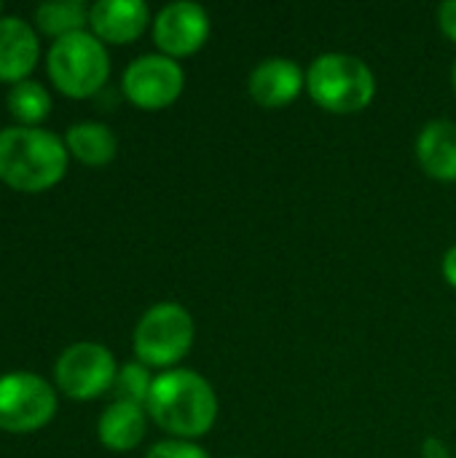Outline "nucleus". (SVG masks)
Listing matches in <instances>:
<instances>
[{"label":"nucleus","instance_id":"obj_3","mask_svg":"<svg viewBox=\"0 0 456 458\" xmlns=\"http://www.w3.org/2000/svg\"><path fill=\"white\" fill-rule=\"evenodd\" d=\"M306 91L328 113L349 115L374 102V70L355 54L328 51L306 67Z\"/></svg>","mask_w":456,"mask_h":458},{"label":"nucleus","instance_id":"obj_4","mask_svg":"<svg viewBox=\"0 0 456 458\" xmlns=\"http://www.w3.org/2000/svg\"><path fill=\"white\" fill-rule=\"evenodd\" d=\"M48 75L67 97L97 94L110 75V56L94 32H70L48 48Z\"/></svg>","mask_w":456,"mask_h":458},{"label":"nucleus","instance_id":"obj_1","mask_svg":"<svg viewBox=\"0 0 456 458\" xmlns=\"http://www.w3.org/2000/svg\"><path fill=\"white\" fill-rule=\"evenodd\" d=\"M145 411L164 432L194 440L212 429L218 419V394L204 376L172 368L153 378Z\"/></svg>","mask_w":456,"mask_h":458},{"label":"nucleus","instance_id":"obj_21","mask_svg":"<svg viewBox=\"0 0 456 458\" xmlns=\"http://www.w3.org/2000/svg\"><path fill=\"white\" fill-rule=\"evenodd\" d=\"M422 458H452V451L443 440L438 437H427L422 445Z\"/></svg>","mask_w":456,"mask_h":458},{"label":"nucleus","instance_id":"obj_24","mask_svg":"<svg viewBox=\"0 0 456 458\" xmlns=\"http://www.w3.org/2000/svg\"><path fill=\"white\" fill-rule=\"evenodd\" d=\"M0 11H3V3H0Z\"/></svg>","mask_w":456,"mask_h":458},{"label":"nucleus","instance_id":"obj_5","mask_svg":"<svg viewBox=\"0 0 456 458\" xmlns=\"http://www.w3.org/2000/svg\"><path fill=\"white\" fill-rule=\"evenodd\" d=\"M196 325L185 306L156 303L151 306L134 327V354L145 368L172 370L194 346Z\"/></svg>","mask_w":456,"mask_h":458},{"label":"nucleus","instance_id":"obj_16","mask_svg":"<svg viewBox=\"0 0 456 458\" xmlns=\"http://www.w3.org/2000/svg\"><path fill=\"white\" fill-rule=\"evenodd\" d=\"M89 5L83 0H48L35 8V21L48 35H70L81 32V27L89 21Z\"/></svg>","mask_w":456,"mask_h":458},{"label":"nucleus","instance_id":"obj_8","mask_svg":"<svg viewBox=\"0 0 456 458\" xmlns=\"http://www.w3.org/2000/svg\"><path fill=\"white\" fill-rule=\"evenodd\" d=\"M121 86L132 105L142 110H161L180 97L185 86V72L177 59L167 54H142L129 62Z\"/></svg>","mask_w":456,"mask_h":458},{"label":"nucleus","instance_id":"obj_7","mask_svg":"<svg viewBox=\"0 0 456 458\" xmlns=\"http://www.w3.org/2000/svg\"><path fill=\"white\" fill-rule=\"evenodd\" d=\"M56 386L73 400H94L116 384V360L102 344H73L54 368Z\"/></svg>","mask_w":456,"mask_h":458},{"label":"nucleus","instance_id":"obj_6","mask_svg":"<svg viewBox=\"0 0 456 458\" xmlns=\"http://www.w3.org/2000/svg\"><path fill=\"white\" fill-rule=\"evenodd\" d=\"M56 394L35 373L0 376V429L3 432H35L54 419Z\"/></svg>","mask_w":456,"mask_h":458},{"label":"nucleus","instance_id":"obj_10","mask_svg":"<svg viewBox=\"0 0 456 458\" xmlns=\"http://www.w3.org/2000/svg\"><path fill=\"white\" fill-rule=\"evenodd\" d=\"M304 89H306V72L301 70L296 59H288V56L261 59L250 70V78H247L250 97L266 110L290 105L293 99H298Z\"/></svg>","mask_w":456,"mask_h":458},{"label":"nucleus","instance_id":"obj_2","mask_svg":"<svg viewBox=\"0 0 456 458\" xmlns=\"http://www.w3.org/2000/svg\"><path fill=\"white\" fill-rule=\"evenodd\" d=\"M67 148L46 129H0V180L16 191H46L65 177Z\"/></svg>","mask_w":456,"mask_h":458},{"label":"nucleus","instance_id":"obj_15","mask_svg":"<svg viewBox=\"0 0 456 458\" xmlns=\"http://www.w3.org/2000/svg\"><path fill=\"white\" fill-rule=\"evenodd\" d=\"M67 150L89 166H102L116 156L118 140L110 131V126L97 121H83L67 129Z\"/></svg>","mask_w":456,"mask_h":458},{"label":"nucleus","instance_id":"obj_13","mask_svg":"<svg viewBox=\"0 0 456 458\" xmlns=\"http://www.w3.org/2000/svg\"><path fill=\"white\" fill-rule=\"evenodd\" d=\"M35 30L22 16H0V81H22L38 62Z\"/></svg>","mask_w":456,"mask_h":458},{"label":"nucleus","instance_id":"obj_22","mask_svg":"<svg viewBox=\"0 0 456 458\" xmlns=\"http://www.w3.org/2000/svg\"><path fill=\"white\" fill-rule=\"evenodd\" d=\"M443 279L452 284V287H456V244L452 247V250H446V255H443Z\"/></svg>","mask_w":456,"mask_h":458},{"label":"nucleus","instance_id":"obj_14","mask_svg":"<svg viewBox=\"0 0 456 458\" xmlns=\"http://www.w3.org/2000/svg\"><path fill=\"white\" fill-rule=\"evenodd\" d=\"M145 427H148V419H145V408L142 405L116 400L99 416L97 435H99L105 448L124 454V451H132V448H137L142 443Z\"/></svg>","mask_w":456,"mask_h":458},{"label":"nucleus","instance_id":"obj_20","mask_svg":"<svg viewBox=\"0 0 456 458\" xmlns=\"http://www.w3.org/2000/svg\"><path fill=\"white\" fill-rule=\"evenodd\" d=\"M438 24L443 30V35L456 43V0L441 3V8H438Z\"/></svg>","mask_w":456,"mask_h":458},{"label":"nucleus","instance_id":"obj_23","mask_svg":"<svg viewBox=\"0 0 456 458\" xmlns=\"http://www.w3.org/2000/svg\"><path fill=\"white\" fill-rule=\"evenodd\" d=\"M452 83H454V94H456V62H454V67H452Z\"/></svg>","mask_w":456,"mask_h":458},{"label":"nucleus","instance_id":"obj_12","mask_svg":"<svg viewBox=\"0 0 456 458\" xmlns=\"http://www.w3.org/2000/svg\"><path fill=\"white\" fill-rule=\"evenodd\" d=\"M417 158L422 169L441 182L456 180V123L449 118L427 121L417 137Z\"/></svg>","mask_w":456,"mask_h":458},{"label":"nucleus","instance_id":"obj_9","mask_svg":"<svg viewBox=\"0 0 456 458\" xmlns=\"http://www.w3.org/2000/svg\"><path fill=\"white\" fill-rule=\"evenodd\" d=\"M210 38V16L204 5L194 0H175L164 5L153 19V40L161 54L177 59L196 54Z\"/></svg>","mask_w":456,"mask_h":458},{"label":"nucleus","instance_id":"obj_17","mask_svg":"<svg viewBox=\"0 0 456 458\" xmlns=\"http://www.w3.org/2000/svg\"><path fill=\"white\" fill-rule=\"evenodd\" d=\"M8 110L22 123H38L51 110V94L38 81H19L8 91Z\"/></svg>","mask_w":456,"mask_h":458},{"label":"nucleus","instance_id":"obj_19","mask_svg":"<svg viewBox=\"0 0 456 458\" xmlns=\"http://www.w3.org/2000/svg\"><path fill=\"white\" fill-rule=\"evenodd\" d=\"M145 458H210V454L191 440H164L156 443Z\"/></svg>","mask_w":456,"mask_h":458},{"label":"nucleus","instance_id":"obj_11","mask_svg":"<svg viewBox=\"0 0 456 458\" xmlns=\"http://www.w3.org/2000/svg\"><path fill=\"white\" fill-rule=\"evenodd\" d=\"M151 13L142 0H97L89 11V24L99 40L129 43L142 35Z\"/></svg>","mask_w":456,"mask_h":458},{"label":"nucleus","instance_id":"obj_18","mask_svg":"<svg viewBox=\"0 0 456 458\" xmlns=\"http://www.w3.org/2000/svg\"><path fill=\"white\" fill-rule=\"evenodd\" d=\"M151 386H153V378L148 373V368L142 362H126L118 376H116V397L121 403H134V405H142L148 403V394H151Z\"/></svg>","mask_w":456,"mask_h":458}]
</instances>
